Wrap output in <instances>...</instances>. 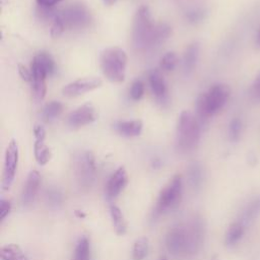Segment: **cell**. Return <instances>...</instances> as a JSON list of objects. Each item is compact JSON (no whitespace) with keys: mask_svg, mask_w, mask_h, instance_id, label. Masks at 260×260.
<instances>
[{"mask_svg":"<svg viewBox=\"0 0 260 260\" xmlns=\"http://www.w3.org/2000/svg\"><path fill=\"white\" fill-rule=\"evenodd\" d=\"M172 32L166 23L155 24L152 21L149 8L140 6L135 14L132 29L133 45L138 50H144L168 39Z\"/></svg>","mask_w":260,"mask_h":260,"instance_id":"obj_1","label":"cell"},{"mask_svg":"<svg viewBox=\"0 0 260 260\" xmlns=\"http://www.w3.org/2000/svg\"><path fill=\"white\" fill-rule=\"evenodd\" d=\"M203 239L202 224L199 220H193L186 226H175L167 235L168 250L175 256L195 253Z\"/></svg>","mask_w":260,"mask_h":260,"instance_id":"obj_2","label":"cell"},{"mask_svg":"<svg viewBox=\"0 0 260 260\" xmlns=\"http://www.w3.org/2000/svg\"><path fill=\"white\" fill-rule=\"evenodd\" d=\"M231 88L224 83L213 84L206 92L201 93L196 102V111L200 119L206 120L218 113L228 103Z\"/></svg>","mask_w":260,"mask_h":260,"instance_id":"obj_3","label":"cell"},{"mask_svg":"<svg viewBox=\"0 0 260 260\" xmlns=\"http://www.w3.org/2000/svg\"><path fill=\"white\" fill-rule=\"evenodd\" d=\"M127 55L119 47L105 49L100 57V66L105 77L114 83H121L125 79Z\"/></svg>","mask_w":260,"mask_h":260,"instance_id":"obj_4","label":"cell"},{"mask_svg":"<svg viewBox=\"0 0 260 260\" xmlns=\"http://www.w3.org/2000/svg\"><path fill=\"white\" fill-rule=\"evenodd\" d=\"M201 128L196 117L189 111H183L177 124V146L182 152L193 150L199 143Z\"/></svg>","mask_w":260,"mask_h":260,"instance_id":"obj_5","label":"cell"},{"mask_svg":"<svg viewBox=\"0 0 260 260\" xmlns=\"http://www.w3.org/2000/svg\"><path fill=\"white\" fill-rule=\"evenodd\" d=\"M183 193V181L181 175H175L172 180L162 188L156 200L154 209L152 211L153 218L169 209H172L180 204Z\"/></svg>","mask_w":260,"mask_h":260,"instance_id":"obj_6","label":"cell"},{"mask_svg":"<svg viewBox=\"0 0 260 260\" xmlns=\"http://www.w3.org/2000/svg\"><path fill=\"white\" fill-rule=\"evenodd\" d=\"M73 168L78 185L81 188L90 187L95 175L94 157L92 153L89 151H84L77 154L74 159Z\"/></svg>","mask_w":260,"mask_h":260,"instance_id":"obj_7","label":"cell"},{"mask_svg":"<svg viewBox=\"0 0 260 260\" xmlns=\"http://www.w3.org/2000/svg\"><path fill=\"white\" fill-rule=\"evenodd\" d=\"M65 28H83L91 20L89 10L81 3H74L58 13Z\"/></svg>","mask_w":260,"mask_h":260,"instance_id":"obj_8","label":"cell"},{"mask_svg":"<svg viewBox=\"0 0 260 260\" xmlns=\"http://www.w3.org/2000/svg\"><path fill=\"white\" fill-rule=\"evenodd\" d=\"M18 164V145L14 139H11L5 151V160L2 177V190H9L16 174Z\"/></svg>","mask_w":260,"mask_h":260,"instance_id":"obj_9","label":"cell"},{"mask_svg":"<svg viewBox=\"0 0 260 260\" xmlns=\"http://www.w3.org/2000/svg\"><path fill=\"white\" fill-rule=\"evenodd\" d=\"M103 80L100 77H83L76 79L62 88V93L68 98H75L101 87Z\"/></svg>","mask_w":260,"mask_h":260,"instance_id":"obj_10","label":"cell"},{"mask_svg":"<svg viewBox=\"0 0 260 260\" xmlns=\"http://www.w3.org/2000/svg\"><path fill=\"white\" fill-rule=\"evenodd\" d=\"M96 119L95 109L92 104H84L73 110L67 117V124L71 129H79Z\"/></svg>","mask_w":260,"mask_h":260,"instance_id":"obj_11","label":"cell"},{"mask_svg":"<svg viewBox=\"0 0 260 260\" xmlns=\"http://www.w3.org/2000/svg\"><path fill=\"white\" fill-rule=\"evenodd\" d=\"M34 136H35V157L39 165L44 166L50 161L52 157V152L50 148L45 143L46 138V130L41 125H36L34 128Z\"/></svg>","mask_w":260,"mask_h":260,"instance_id":"obj_12","label":"cell"},{"mask_svg":"<svg viewBox=\"0 0 260 260\" xmlns=\"http://www.w3.org/2000/svg\"><path fill=\"white\" fill-rule=\"evenodd\" d=\"M30 71H31V87L34 96L38 102L44 100L46 92H47V85H46V78L48 74L45 70L38 65L35 61L30 63Z\"/></svg>","mask_w":260,"mask_h":260,"instance_id":"obj_13","label":"cell"},{"mask_svg":"<svg viewBox=\"0 0 260 260\" xmlns=\"http://www.w3.org/2000/svg\"><path fill=\"white\" fill-rule=\"evenodd\" d=\"M128 183V176L127 172L124 167L118 168L108 180L106 185V194L108 198L113 199L116 198L121 191L125 188Z\"/></svg>","mask_w":260,"mask_h":260,"instance_id":"obj_14","label":"cell"},{"mask_svg":"<svg viewBox=\"0 0 260 260\" xmlns=\"http://www.w3.org/2000/svg\"><path fill=\"white\" fill-rule=\"evenodd\" d=\"M148 82L151 91L158 103H166L168 100V88L165 78L159 70H152L148 75Z\"/></svg>","mask_w":260,"mask_h":260,"instance_id":"obj_15","label":"cell"},{"mask_svg":"<svg viewBox=\"0 0 260 260\" xmlns=\"http://www.w3.org/2000/svg\"><path fill=\"white\" fill-rule=\"evenodd\" d=\"M40 183H41L40 173L35 170L31 171L26 178V182L23 187L22 194H21V200L24 205H27L34 201V199L38 193Z\"/></svg>","mask_w":260,"mask_h":260,"instance_id":"obj_16","label":"cell"},{"mask_svg":"<svg viewBox=\"0 0 260 260\" xmlns=\"http://www.w3.org/2000/svg\"><path fill=\"white\" fill-rule=\"evenodd\" d=\"M260 215V195L254 197L251 201L247 203V205L243 208L240 219V221L245 228L252 224Z\"/></svg>","mask_w":260,"mask_h":260,"instance_id":"obj_17","label":"cell"},{"mask_svg":"<svg viewBox=\"0 0 260 260\" xmlns=\"http://www.w3.org/2000/svg\"><path fill=\"white\" fill-rule=\"evenodd\" d=\"M143 128V123L141 120H128L119 121L115 125L116 131L124 137H135L140 135Z\"/></svg>","mask_w":260,"mask_h":260,"instance_id":"obj_18","label":"cell"},{"mask_svg":"<svg viewBox=\"0 0 260 260\" xmlns=\"http://www.w3.org/2000/svg\"><path fill=\"white\" fill-rule=\"evenodd\" d=\"M199 53L200 46L196 42L189 45L186 49V52L184 54V69L186 73H191L195 69L197 61L199 59Z\"/></svg>","mask_w":260,"mask_h":260,"instance_id":"obj_19","label":"cell"},{"mask_svg":"<svg viewBox=\"0 0 260 260\" xmlns=\"http://www.w3.org/2000/svg\"><path fill=\"white\" fill-rule=\"evenodd\" d=\"M110 214H111L112 222H113L116 233L120 236L124 235L127 230V222L125 220V217H124L121 209L116 205H111Z\"/></svg>","mask_w":260,"mask_h":260,"instance_id":"obj_20","label":"cell"},{"mask_svg":"<svg viewBox=\"0 0 260 260\" xmlns=\"http://www.w3.org/2000/svg\"><path fill=\"white\" fill-rule=\"evenodd\" d=\"M245 226L240 221L233 222L225 234V244L228 246H234L236 245L243 237L245 233Z\"/></svg>","mask_w":260,"mask_h":260,"instance_id":"obj_21","label":"cell"},{"mask_svg":"<svg viewBox=\"0 0 260 260\" xmlns=\"http://www.w3.org/2000/svg\"><path fill=\"white\" fill-rule=\"evenodd\" d=\"M63 112V105L58 101H51L45 105L42 111V117L44 121L51 122L58 118Z\"/></svg>","mask_w":260,"mask_h":260,"instance_id":"obj_22","label":"cell"},{"mask_svg":"<svg viewBox=\"0 0 260 260\" xmlns=\"http://www.w3.org/2000/svg\"><path fill=\"white\" fill-rule=\"evenodd\" d=\"M32 61H35L38 65H40L48 75H51L52 73H54L55 68H56L55 61H54L53 57L51 56V54H49L48 52L42 51V52L38 53L34 57Z\"/></svg>","mask_w":260,"mask_h":260,"instance_id":"obj_23","label":"cell"},{"mask_svg":"<svg viewBox=\"0 0 260 260\" xmlns=\"http://www.w3.org/2000/svg\"><path fill=\"white\" fill-rule=\"evenodd\" d=\"M2 260H27L19 246L15 244H8L1 249Z\"/></svg>","mask_w":260,"mask_h":260,"instance_id":"obj_24","label":"cell"},{"mask_svg":"<svg viewBox=\"0 0 260 260\" xmlns=\"http://www.w3.org/2000/svg\"><path fill=\"white\" fill-rule=\"evenodd\" d=\"M148 251V240L145 237L137 239L133 246L132 256L134 260H142L147 255Z\"/></svg>","mask_w":260,"mask_h":260,"instance_id":"obj_25","label":"cell"},{"mask_svg":"<svg viewBox=\"0 0 260 260\" xmlns=\"http://www.w3.org/2000/svg\"><path fill=\"white\" fill-rule=\"evenodd\" d=\"M73 260H89V242L87 238H81L75 248Z\"/></svg>","mask_w":260,"mask_h":260,"instance_id":"obj_26","label":"cell"},{"mask_svg":"<svg viewBox=\"0 0 260 260\" xmlns=\"http://www.w3.org/2000/svg\"><path fill=\"white\" fill-rule=\"evenodd\" d=\"M243 131V123L242 120L239 118H233L229 124L228 128V135L229 139L233 142H236L240 139Z\"/></svg>","mask_w":260,"mask_h":260,"instance_id":"obj_27","label":"cell"},{"mask_svg":"<svg viewBox=\"0 0 260 260\" xmlns=\"http://www.w3.org/2000/svg\"><path fill=\"white\" fill-rule=\"evenodd\" d=\"M178 61L179 60H178V56L176 53L168 52L161 57V59L159 61V66L165 71H172L176 68Z\"/></svg>","mask_w":260,"mask_h":260,"instance_id":"obj_28","label":"cell"},{"mask_svg":"<svg viewBox=\"0 0 260 260\" xmlns=\"http://www.w3.org/2000/svg\"><path fill=\"white\" fill-rule=\"evenodd\" d=\"M203 178V173H202V168L198 164H193L189 168V180L191 182V185L193 187H198L200 186Z\"/></svg>","mask_w":260,"mask_h":260,"instance_id":"obj_29","label":"cell"},{"mask_svg":"<svg viewBox=\"0 0 260 260\" xmlns=\"http://www.w3.org/2000/svg\"><path fill=\"white\" fill-rule=\"evenodd\" d=\"M144 89H145V86H144V82L140 79H136L132 82L131 84V87H130V98L133 100V101H139L143 94H144Z\"/></svg>","mask_w":260,"mask_h":260,"instance_id":"obj_30","label":"cell"},{"mask_svg":"<svg viewBox=\"0 0 260 260\" xmlns=\"http://www.w3.org/2000/svg\"><path fill=\"white\" fill-rule=\"evenodd\" d=\"M65 26H64V23L63 21L61 20V18L59 17L58 13H56L55 17L53 18V21H52V24H51V28H50V34L53 38H57L59 36H61L64 30H65Z\"/></svg>","mask_w":260,"mask_h":260,"instance_id":"obj_31","label":"cell"},{"mask_svg":"<svg viewBox=\"0 0 260 260\" xmlns=\"http://www.w3.org/2000/svg\"><path fill=\"white\" fill-rule=\"evenodd\" d=\"M47 201L50 205L56 207L62 202V194L58 190L52 189L47 193Z\"/></svg>","mask_w":260,"mask_h":260,"instance_id":"obj_32","label":"cell"},{"mask_svg":"<svg viewBox=\"0 0 260 260\" xmlns=\"http://www.w3.org/2000/svg\"><path fill=\"white\" fill-rule=\"evenodd\" d=\"M17 69H18V74L22 80H24L25 82H31L30 69H27L23 64H20V63L17 65Z\"/></svg>","mask_w":260,"mask_h":260,"instance_id":"obj_33","label":"cell"},{"mask_svg":"<svg viewBox=\"0 0 260 260\" xmlns=\"http://www.w3.org/2000/svg\"><path fill=\"white\" fill-rule=\"evenodd\" d=\"M252 94L253 96L260 101V71L258 72V74L256 75L253 83H252Z\"/></svg>","mask_w":260,"mask_h":260,"instance_id":"obj_34","label":"cell"},{"mask_svg":"<svg viewBox=\"0 0 260 260\" xmlns=\"http://www.w3.org/2000/svg\"><path fill=\"white\" fill-rule=\"evenodd\" d=\"M11 210V204L8 200L5 199H1V211H0V217L1 219H4L8 213Z\"/></svg>","mask_w":260,"mask_h":260,"instance_id":"obj_35","label":"cell"},{"mask_svg":"<svg viewBox=\"0 0 260 260\" xmlns=\"http://www.w3.org/2000/svg\"><path fill=\"white\" fill-rule=\"evenodd\" d=\"M63 0H36L38 6H42V7H54L55 5H57L58 3L62 2Z\"/></svg>","mask_w":260,"mask_h":260,"instance_id":"obj_36","label":"cell"},{"mask_svg":"<svg viewBox=\"0 0 260 260\" xmlns=\"http://www.w3.org/2000/svg\"><path fill=\"white\" fill-rule=\"evenodd\" d=\"M203 11L202 10H194L192 12L189 13L188 15V18L190 19V21L192 22H197V21H200L202 18H203Z\"/></svg>","mask_w":260,"mask_h":260,"instance_id":"obj_37","label":"cell"},{"mask_svg":"<svg viewBox=\"0 0 260 260\" xmlns=\"http://www.w3.org/2000/svg\"><path fill=\"white\" fill-rule=\"evenodd\" d=\"M255 43H256V46H257L258 48H260V27H259V29H258V31H257Z\"/></svg>","mask_w":260,"mask_h":260,"instance_id":"obj_38","label":"cell"},{"mask_svg":"<svg viewBox=\"0 0 260 260\" xmlns=\"http://www.w3.org/2000/svg\"><path fill=\"white\" fill-rule=\"evenodd\" d=\"M116 2H117V0H104V3H105V5H107V6H111V5H114Z\"/></svg>","mask_w":260,"mask_h":260,"instance_id":"obj_39","label":"cell"},{"mask_svg":"<svg viewBox=\"0 0 260 260\" xmlns=\"http://www.w3.org/2000/svg\"><path fill=\"white\" fill-rule=\"evenodd\" d=\"M159 260H168V259H167V258H166V257H161V258H160V259H159Z\"/></svg>","mask_w":260,"mask_h":260,"instance_id":"obj_40","label":"cell"}]
</instances>
